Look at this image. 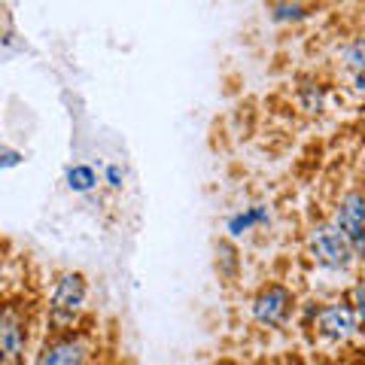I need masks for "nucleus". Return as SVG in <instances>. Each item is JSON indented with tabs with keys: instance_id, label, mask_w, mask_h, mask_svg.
<instances>
[{
	"instance_id": "obj_1",
	"label": "nucleus",
	"mask_w": 365,
	"mask_h": 365,
	"mask_svg": "<svg viewBox=\"0 0 365 365\" xmlns=\"http://www.w3.org/2000/svg\"><path fill=\"white\" fill-rule=\"evenodd\" d=\"M28 347V323L19 304H6L0 317V365H21Z\"/></svg>"
},
{
	"instance_id": "obj_2",
	"label": "nucleus",
	"mask_w": 365,
	"mask_h": 365,
	"mask_svg": "<svg viewBox=\"0 0 365 365\" xmlns=\"http://www.w3.org/2000/svg\"><path fill=\"white\" fill-rule=\"evenodd\" d=\"M86 304V280L83 274H64V277L55 283V292H52V302H49V311H52V323L64 329L73 323V317L83 311Z\"/></svg>"
},
{
	"instance_id": "obj_3",
	"label": "nucleus",
	"mask_w": 365,
	"mask_h": 365,
	"mask_svg": "<svg viewBox=\"0 0 365 365\" xmlns=\"http://www.w3.org/2000/svg\"><path fill=\"white\" fill-rule=\"evenodd\" d=\"M311 253L319 265H329V268H344L350 256H353V247L344 235H341L338 225H329V222H319L314 232H311Z\"/></svg>"
},
{
	"instance_id": "obj_4",
	"label": "nucleus",
	"mask_w": 365,
	"mask_h": 365,
	"mask_svg": "<svg viewBox=\"0 0 365 365\" xmlns=\"http://www.w3.org/2000/svg\"><path fill=\"white\" fill-rule=\"evenodd\" d=\"M338 228L350 241L353 253L365 256V195L362 192H350L338 204Z\"/></svg>"
},
{
	"instance_id": "obj_5",
	"label": "nucleus",
	"mask_w": 365,
	"mask_h": 365,
	"mask_svg": "<svg viewBox=\"0 0 365 365\" xmlns=\"http://www.w3.org/2000/svg\"><path fill=\"white\" fill-rule=\"evenodd\" d=\"M289 311H292V292L280 287V283L265 287L253 302V317L262 326H280L289 317Z\"/></svg>"
},
{
	"instance_id": "obj_6",
	"label": "nucleus",
	"mask_w": 365,
	"mask_h": 365,
	"mask_svg": "<svg viewBox=\"0 0 365 365\" xmlns=\"http://www.w3.org/2000/svg\"><path fill=\"white\" fill-rule=\"evenodd\" d=\"M314 329L329 341H347L356 329V314L347 304H323L317 311Z\"/></svg>"
},
{
	"instance_id": "obj_7",
	"label": "nucleus",
	"mask_w": 365,
	"mask_h": 365,
	"mask_svg": "<svg viewBox=\"0 0 365 365\" xmlns=\"http://www.w3.org/2000/svg\"><path fill=\"white\" fill-rule=\"evenodd\" d=\"M86 362V341L79 335H58L46 341L34 365H83Z\"/></svg>"
},
{
	"instance_id": "obj_8",
	"label": "nucleus",
	"mask_w": 365,
	"mask_h": 365,
	"mask_svg": "<svg viewBox=\"0 0 365 365\" xmlns=\"http://www.w3.org/2000/svg\"><path fill=\"white\" fill-rule=\"evenodd\" d=\"M67 186H71V192H91L98 186V174L88 165H73L67 170Z\"/></svg>"
},
{
	"instance_id": "obj_9",
	"label": "nucleus",
	"mask_w": 365,
	"mask_h": 365,
	"mask_svg": "<svg viewBox=\"0 0 365 365\" xmlns=\"http://www.w3.org/2000/svg\"><path fill=\"white\" fill-rule=\"evenodd\" d=\"M268 220V210L265 207H253V210H247V213H237L228 220V232H232V237H241L250 225H256V222H265Z\"/></svg>"
},
{
	"instance_id": "obj_10",
	"label": "nucleus",
	"mask_w": 365,
	"mask_h": 365,
	"mask_svg": "<svg viewBox=\"0 0 365 365\" xmlns=\"http://www.w3.org/2000/svg\"><path fill=\"white\" fill-rule=\"evenodd\" d=\"M344 61H347L350 71L359 73V83L365 86V37L353 40V43L347 46V49H344Z\"/></svg>"
},
{
	"instance_id": "obj_11",
	"label": "nucleus",
	"mask_w": 365,
	"mask_h": 365,
	"mask_svg": "<svg viewBox=\"0 0 365 365\" xmlns=\"http://www.w3.org/2000/svg\"><path fill=\"white\" fill-rule=\"evenodd\" d=\"M353 314H356V323H362L365 326V283H359L356 289H353Z\"/></svg>"
},
{
	"instance_id": "obj_12",
	"label": "nucleus",
	"mask_w": 365,
	"mask_h": 365,
	"mask_svg": "<svg viewBox=\"0 0 365 365\" xmlns=\"http://www.w3.org/2000/svg\"><path fill=\"white\" fill-rule=\"evenodd\" d=\"M274 16H277V19H302L304 16V6H299V4H295V6L277 4V6H274Z\"/></svg>"
},
{
	"instance_id": "obj_13",
	"label": "nucleus",
	"mask_w": 365,
	"mask_h": 365,
	"mask_svg": "<svg viewBox=\"0 0 365 365\" xmlns=\"http://www.w3.org/2000/svg\"><path fill=\"white\" fill-rule=\"evenodd\" d=\"M122 180H125V174H122V168L119 165H110L107 168V182L113 189H122Z\"/></svg>"
},
{
	"instance_id": "obj_14",
	"label": "nucleus",
	"mask_w": 365,
	"mask_h": 365,
	"mask_svg": "<svg viewBox=\"0 0 365 365\" xmlns=\"http://www.w3.org/2000/svg\"><path fill=\"white\" fill-rule=\"evenodd\" d=\"M19 162H21V155L16 150H4V162H0V165H4V168H16Z\"/></svg>"
},
{
	"instance_id": "obj_15",
	"label": "nucleus",
	"mask_w": 365,
	"mask_h": 365,
	"mask_svg": "<svg viewBox=\"0 0 365 365\" xmlns=\"http://www.w3.org/2000/svg\"><path fill=\"white\" fill-rule=\"evenodd\" d=\"M216 365H232V362H216Z\"/></svg>"
}]
</instances>
